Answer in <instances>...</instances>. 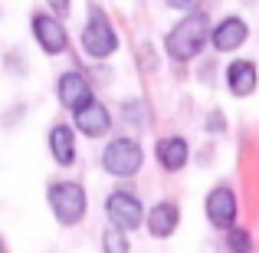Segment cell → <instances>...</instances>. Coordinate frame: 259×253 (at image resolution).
<instances>
[{"label": "cell", "mask_w": 259, "mask_h": 253, "mask_svg": "<svg viewBox=\"0 0 259 253\" xmlns=\"http://www.w3.org/2000/svg\"><path fill=\"white\" fill-rule=\"evenodd\" d=\"M210 33H213V30H210L207 13H203V10H190L187 17L167 33L164 50H167L171 59H177V63H187V59H194L197 53L210 43Z\"/></svg>", "instance_id": "6da1fadb"}, {"label": "cell", "mask_w": 259, "mask_h": 253, "mask_svg": "<svg viewBox=\"0 0 259 253\" xmlns=\"http://www.w3.org/2000/svg\"><path fill=\"white\" fill-rule=\"evenodd\" d=\"M46 201H50V210L63 227H76L79 221L85 217V207H89V197H85V188L76 181H53L46 188Z\"/></svg>", "instance_id": "7a4b0ae2"}, {"label": "cell", "mask_w": 259, "mask_h": 253, "mask_svg": "<svg viewBox=\"0 0 259 253\" xmlns=\"http://www.w3.org/2000/svg\"><path fill=\"white\" fill-rule=\"evenodd\" d=\"M141 165H145V152H141V145L132 141V138H115L102 148V168L115 177L138 174Z\"/></svg>", "instance_id": "3957f363"}, {"label": "cell", "mask_w": 259, "mask_h": 253, "mask_svg": "<svg viewBox=\"0 0 259 253\" xmlns=\"http://www.w3.org/2000/svg\"><path fill=\"white\" fill-rule=\"evenodd\" d=\"M82 50L92 59H108L115 50H118V37H115V26L108 23V17L102 10L89 13V23L82 26Z\"/></svg>", "instance_id": "277c9868"}, {"label": "cell", "mask_w": 259, "mask_h": 253, "mask_svg": "<svg viewBox=\"0 0 259 253\" xmlns=\"http://www.w3.org/2000/svg\"><path fill=\"white\" fill-rule=\"evenodd\" d=\"M105 214H108V224L118 230H138L141 224L148 221L145 217V207H141V201L132 194V191H112V194L105 197Z\"/></svg>", "instance_id": "5b68a950"}, {"label": "cell", "mask_w": 259, "mask_h": 253, "mask_svg": "<svg viewBox=\"0 0 259 253\" xmlns=\"http://www.w3.org/2000/svg\"><path fill=\"white\" fill-rule=\"evenodd\" d=\"M33 37H36L39 50L50 53V56H59L69 46V33H66L63 20L53 17V13H33Z\"/></svg>", "instance_id": "8992f818"}, {"label": "cell", "mask_w": 259, "mask_h": 253, "mask_svg": "<svg viewBox=\"0 0 259 253\" xmlns=\"http://www.w3.org/2000/svg\"><path fill=\"white\" fill-rule=\"evenodd\" d=\"M56 95H59V102H63V105L69 109L72 115L82 112L85 105H92V102H95L92 83H89L82 73H76V69H69V73H63V76H59V83H56Z\"/></svg>", "instance_id": "52a82bcc"}, {"label": "cell", "mask_w": 259, "mask_h": 253, "mask_svg": "<svg viewBox=\"0 0 259 253\" xmlns=\"http://www.w3.org/2000/svg\"><path fill=\"white\" fill-rule=\"evenodd\" d=\"M207 221L213 224L217 230H233V221H236V194L233 188H227V184H220V188H213L207 194Z\"/></svg>", "instance_id": "ba28073f"}, {"label": "cell", "mask_w": 259, "mask_h": 253, "mask_svg": "<svg viewBox=\"0 0 259 253\" xmlns=\"http://www.w3.org/2000/svg\"><path fill=\"white\" fill-rule=\"evenodd\" d=\"M246 40H249V26H246V20H240V17L220 20V23L213 26V33H210V43H213V50H220V53L240 50Z\"/></svg>", "instance_id": "9c48e42d"}, {"label": "cell", "mask_w": 259, "mask_h": 253, "mask_svg": "<svg viewBox=\"0 0 259 253\" xmlns=\"http://www.w3.org/2000/svg\"><path fill=\"white\" fill-rule=\"evenodd\" d=\"M72 122H76V128L85 138H102V135H108V128H112V115H108V109L102 105L99 99H95L92 105H85L82 112L72 115Z\"/></svg>", "instance_id": "30bf717a"}, {"label": "cell", "mask_w": 259, "mask_h": 253, "mask_svg": "<svg viewBox=\"0 0 259 253\" xmlns=\"http://www.w3.org/2000/svg\"><path fill=\"white\" fill-rule=\"evenodd\" d=\"M256 83H259V76H256L253 59H236V63L227 66V89L236 95V99L253 95L256 92Z\"/></svg>", "instance_id": "8fae6325"}, {"label": "cell", "mask_w": 259, "mask_h": 253, "mask_svg": "<svg viewBox=\"0 0 259 253\" xmlns=\"http://www.w3.org/2000/svg\"><path fill=\"white\" fill-rule=\"evenodd\" d=\"M148 230H151V237H158V240H164V237H171L177 230V224H181V210H177V204L171 201H161L151 207V214H148Z\"/></svg>", "instance_id": "7c38bea8"}, {"label": "cell", "mask_w": 259, "mask_h": 253, "mask_svg": "<svg viewBox=\"0 0 259 253\" xmlns=\"http://www.w3.org/2000/svg\"><path fill=\"white\" fill-rule=\"evenodd\" d=\"M46 138H50V155L56 158V165L69 168L72 161H76V135H72L69 125H59V122H56Z\"/></svg>", "instance_id": "4fadbf2b"}, {"label": "cell", "mask_w": 259, "mask_h": 253, "mask_svg": "<svg viewBox=\"0 0 259 253\" xmlns=\"http://www.w3.org/2000/svg\"><path fill=\"white\" fill-rule=\"evenodd\" d=\"M187 155H190V148H187V141H184L181 135H171V138L158 141V161H161L164 171H181L187 165Z\"/></svg>", "instance_id": "5bb4252c"}, {"label": "cell", "mask_w": 259, "mask_h": 253, "mask_svg": "<svg viewBox=\"0 0 259 253\" xmlns=\"http://www.w3.org/2000/svg\"><path fill=\"white\" fill-rule=\"evenodd\" d=\"M102 253H132V247H128V234L108 224V227L102 230Z\"/></svg>", "instance_id": "9a60e30c"}, {"label": "cell", "mask_w": 259, "mask_h": 253, "mask_svg": "<svg viewBox=\"0 0 259 253\" xmlns=\"http://www.w3.org/2000/svg\"><path fill=\"white\" fill-rule=\"evenodd\" d=\"M227 247H230V253H253V237L246 230L233 227V230H227Z\"/></svg>", "instance_id": "2e32d148"}, {"label": "cell", "mask_w": 259, "mask_h": 253, "mask_svg": "<svg viewBox=\"0 0 259 253\" xmlns=\"http://www.w3.org/2000/svg\"><path fill=\"white\" fill-rule=\"evenodd\" d=\"M46 7H50L53 17H59V20L69 17V0H46Z\"/></svg>", "instance_id": "e0dca14e"}, {"label": "cell", "mask_w": 259, "mask_h": 253, "mask_svg": "<svg viewBox=\"0 0 259 253\" xmlns=\"http://www.w3.org/2000/svg\"><path fill=\"white\" fill-rule=\"evenodd\" d=\"M164 4L171 7V10H194L197 0H164Z\"/></svg>", "instance_id": "ac0fdd59"}, {"label": "cell", "mask_w": 259, "mask_h": 253, "mask_svg": "<svg viewBox=\"0 0 259 253\" xmlns=\"http://www.w3.org/2000/svg\"><path fill=\"white\" fill-rule=\"evenodd\" d=\"M207 128H210V132H223V119H220V112H213V115L207 119Z\"/></svg>", "instance_id": "d6986e66"}, {"label": "cell", "mask_w": 259, "mask_h": 253, "mask_svg": "<svg viewBox=\"0 0 259 253\" xmlns=\"http://www.w3.org/2000/svg\"><path fill=\"white\" fill-rule=\"evenodd\" d=\"M0 253H4V240H0Z\"/></svg>", "instance_id": "ffe728a7"}]
</instances>
